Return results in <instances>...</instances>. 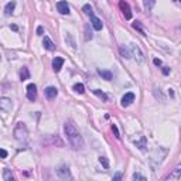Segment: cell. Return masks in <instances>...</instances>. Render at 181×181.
Wrapping results in <instances>:
<instances>
[{"label":"cell","instance_id":"obj_28","mask_svg":"<svg viewBox=\"0 0 181 181\" xmlns=\"http://www.w3.org/2000/svg\"><path fill=\"white\" fill-rule=\"evenodd\" d=\"M132 178L133 180H140V181H146V177H143V175H140L139 173H134L133 175H132Z\"/></svg>","mask_w":181,"mask_h":181},{"label":"cell","instance_id":"obj_17","mask_svg":"<svg viewBox=\"0 0 181 181\" xmlns=\"http://www.w3.org/2000/svg\"><path fill=\"white\" fill-rule=\"evenodd\" d=\"M30 78V71H28V68L27 67H23L20 69V79L21 81H26Z\"/></svg>","mask_w":181,"mask_h":181},{"label":"cell","instance_id":"obj_29","mask_svg":"<svg viewBox=\"0 0 181 181\" xmlns=\"http://www.w3.org/2000/svg\"><path fill=\"white\" fill-rule=\"evenodd\" d=\"M112 130H113V133H115V136H116V139L120 137V134H119V130H117L116 124H112Z\"/></svg>","mask_w":181,"mask_h":181},{"label":"cell","instance_id":"obj_7","mask_svg":"<svg viewBox=\"0 0 181 181\" xmlns=\"http://www.w3.org/2000/svg\"><path fill=\"white\" fill-rule=\"evenodd\" d=\"M27 99L31 102H34L37 99V86L34 84H28L27 85Z\"/></svg>","mask_w":181,"mask_h":181},{"label":"cell","instance_id":"obj_19","mask_svg":"<svg viewBox=\"0 0 181 181\" xmlns=\"http://www.w3.org/2000/svg\"><path fill=\"white\" fill-rule=\"evenodd\" d=\"M143 3H144V9L147 11H150V10H153V7H154L156 0H143Z\"/></svg>","mask_w":181,"mask_h":181},{"label":"cell","instance_id":"obj_37","mask_svg":"<svg viewBox=\"0 0 181 181\" xmlns=\"http://www.w3.org/2000/svg\"><path fill=\"white\" fill-rule=\"evenodd\" d=\"M174 2H178V0H174Z\"/></svg>","mask_w":181,"mask_h":181},{"label":"cell","instance_id":"obj_13","mask_svg":"<svg viewBox=\"0 0 181 181\" xmlns=\"http://www.w3.org/2000/svg\"><path fill=\"white\" fill-rule=\"evenodd\" d=\"M58 95V89L54 86H48L45 88V96L48 98V99H54V98Z\"/></svg>","mask_w":181,"mask_h":181},{"label":"cell","instance_id":"obj_14","mask_svg":"<svg viewBox=\"0 0 181 181\" xmlns=\"http://www.w3.org/2000/svg\"><path fill=\"white\" fill-rule=\"evenodd\" d=\"M43 45H44V48H45V50H48V51H54V50H55V45H54V43L51 41L50 37H44Z\"/></svg>","mask_w":181,"mask_h":181},{"label":"cell","instance_id":"obj_32","mask_svg":"<svg viewBox=\"0 0 181 181\" xmlns=\"http://www.w3.org/2000/svg\"><path fill=\"white\" fill-rule=\"evenodd\" d=\"M163 74H164V75L170 74V68H168V67H163Z\"/></svg>","mask_w":181,"mask_h":181},{"label":"cell","instance_id":"obj_5","mask_svg":"<svg viewBox=\"0 0 181 181\" xmlns=\"http://www.w3.org/2000/svg\"><path fill=\"white\" fill-rule=\"evenodd\" d=\"M57 175L61 178V180H71V173H69V168L67 166H61V167L57 168Z\"/></svg>","mask_w":181,"mask_h":181},{"label":"cell","instance_id":"obj_26","mask_svg":"<svg viewBox=\"0 0 181 181\" xmlns=\"http://www.w3.org/2000/svg\"><path fill=\"white\" fill-rule=\"evenodd\" d=\"M3 178L6 181H11V180H13V174H11V171L6 168V170H4V173H3Z\"/></svg>","mask_w":181,"mask_h":181},{"label":"cell","instance_id":"obj_35","mask_svg":"<svg viewBox=\"0 0 181 181\" xmlns=\"http://www.w3.org/2000/svg\"><path fill=\"white\" fill-rule=\"evenodd\" d=\"M153 62H154V65H161V61L158 60V58H156V60L153 61Z\"/></svg>","mask_w":181,"mask_h":181},{"label":"cell","instance_id":"obj_22","mask_svg":"<svg viewBox=\"0 0 181 181\" xmlns=\"http://www.w3.org/2000/svg\"><path fill=\"white\" fill-rule=\"evenodd\" d=\"M65 41H67V43L69 44V45H71L72 48H75V47H77V43H75L74 37H72V34H69V33H68V34H67V37H65Z\"/></svg>","mask_w":181,"mask_h":181},{"label":"cell","instance_id":"obj_9","mask_svg":"<svg viewBox=\"0 0 181 181\" xmlns=\"http://www.w3.org/2000/svg\"><path fill=\"white\" fill-rule=\"evenodd\" d=\"M133 143L137 146L140 150H146V147H147V140H146V137L144 136H139L137 139H133Z\"/></svg>","mask_w":181,"mask_h":181},{"label":"cell","instance_id":"obj_16","mask_svg":"<svg viewBox=\"0 0 181 181\" xmlns=\"http://www.w3.org/2000/svg\"><path fill=\"white\" fill-rule=\"evenodd\" d=\"M119 53H120V55H122L123 58H126V60H130V58H132L130 51H129L128 48L124 47V45H120V47H119Z\"/></svg>","mask_w":181,"mask_h":181},{"label":"cell","instance_id":"obj_15","mask_svg":"<svg viewBox=\"0 0 181 181\" xmlns=\"http://www.w3.org/2000/svg\"><path fill=\"white\" fill-rule=\"evenodd\" d=\"M14 7H16V2H14V0L9 2V3L6 4V7H4V14H6V16H11V13L14 11Z\"/></svg>","mask_w":181,"mask_h":181},{"label":"cell","instance_id":"obj_34","mask_svg":"<svg viewBox=\"0 0 181 181\" xmlns=\"http://www.w3.org/2000/svg\"><path fill=\"white\" fill-rule=\"evenodd\" d=\"M120 178H122V174H120V173H117V174L113 177V180H120Z\"/></svg>","mask_w":181,"mask_h":181},{"label":"cell","instance_id":"obj_36","mask_svg":"<svg viewBox=\"0 0 181 181\" xmlns=\"http://www.w3.org/2000/svg\"><path fill=\"white\" fill-rule=\"evenodd\" d=\"M10 28H11V30H14V31H17V30H19V27H17L16 24H13V26H10Z\"/></svg>","mask_w":181,"mask_h":181},{"label":"cell","instance_id":"obj_20","mask_svg":"<svg viewBox=\"0 0 181 181\" xmlns=\"http://www.w3.org/2000/svg\"><path fill=\"white\" fill-rule=\"evenodd\" d=\"M85 40H92V31H90V24H85Z\"/></svg>","mask_w":181,"mask_h":181},{"label":"cell","instance_id":"obj_12","mask_svg":"<svg viewBox=\"0 0 181 181\" xmlns=\"http://www.w3.org/2000/svg\"><path fill=\"white\" fill-rule=\"evenodd\" d=\"M62 65H64V60H62L61 57H55L53 60V68H54L55 72H60L61 68H62Z\"/></svg>","mask_w":181,"mask_h":181},{"label":"cell","instance_id":"obj_11","mask_svg":"<svg viewBox=\"0 0 181 181\" xmlns=\"http://www.w3.org/2000/svg\"><path fill=\"white\" fill-rule=\"evenodd\" d=\"M90 26L94 27L95 30H102V27H103V23H102L101 19H98V17L95 16H90Z\"/></svg>","mask_w":181,"mask_h":181},{"label":"cell","instance_id":"obj_23","mask_svg":"<svg viewBox=\"0 0 181 181\" xmlns=\"http://www.w3.org/2000/svg\"><path fill=\"white\" fill-rule=\"evenodd\" d=\"M82 11H84L86 16H94V11H92V7H90V4H85L84 7H82Z\"/></svg>","mask_w":181,"mask_h":181},{"label":"cell","instance_id":"obj_1","mask_svg":"<svg viewBox=\"0 0 181 181\" xmlns=\"http://www.w3.org/2000/svg\"><path fill=\"white\" fill-rule=\"evenodd\" d=\"M64 132H65V136H67V139H68V143L72 146V149L79 150V149L84 147V139L81 136L79 130L77 129V126L74 124V122H65Z\"/></svg>","mask_w":181,"mask_h":181},{"label":"cell","instance_id":"obj_2","mask_svg":"<svg viewBox=\"0 0 181 181\" xmlns=\"http://www.w3.org/2000/svg\"><path fill=\"white\" fill-rule=\"evenodd\" d=\"M14 137L20 143H26L28 140V129H27V126L23 122H19L16 124V128H14Z\"/></svg>","mask_w":181,"mask_h":181},{"label":"cell","instance_id":"obj_24","mask_svg":"<svg viewBox=\"0 0 181 181\" xmlns=\"http://www.w3.org/2000/svg\"><path fill=\"white\" fill-rule=\"evenodd\" d=\"M167 180H180V167H177L174 170V173L167 178Z\"/></svg>","mask_w":181,"mask_h":181},{"label":"cell","instance_id":"obj_30","mask_svg":"<svg viewBox=\"0 0 181 181\" xmlns=\"http://www.w3.org/2000/svg\"><path fill=\"white\" fill-rule=\"evenodd\" d=\"M133 27H134V28H137L140 33H143V28H141V26H140V21H134V23H133Z\"/></svg>","mask_w":181,"mask_h":181},{"label":"cell","instance_id":"obj_10","mask_svg":"<svg viewBox=\"0 0 181 181\" xmlns=\"http://www.w3.org/2000/svg\"><path fill=\"white\" fill-rule=\"evenodd\" d=\"M57 10L60 11L61 14H69V6H68L67 2L61 0V2L57 3Z\"/></svg>","mask_w":181,"mask_h":181},{"label":"cell","instance_id":"obj_8","mask_svg":"<svg viewBox=\"0 0 181 181\" xmlns=\"http://www.w3.org/2000/svg\"><path fill=\"white\" fill-rule=\"evenodd\" d=\"M120 102H122V106L123 107H128L129 105H132L134 102V94L133 92H128V94H124Z\"/></svg>","mask_w":181,"mask_h":181},{"label":"cell","instance_id":"obj_25","mask_svg":"<svg viewBox=\"0 0 181 181\" xmlns=\"http://www.w3.org/2000/svg\"><path fill=\"white\" fill-rule=\"evenodd\" d=\"M94 94L96 95V96H99V98H101V99H103V101H107V96H106V94H105V92H102L101 89H95V90H94Z\"/></svg>","mask_w":181,"mask_h":181},{"label":"cell","instance_id":"obj_3","mask_svg":"<svg viewBox=\"0 0 181 181\" xmlns=\"http://www.w3.org/2000/svg\"><path fill=\"white\" fill-rule=\"evenodd\" d=\"M130 54H132V57L136 58V61L137 62H143L144 61V55L143 53H141V50L136 45V44H130Z\"/></svg>","mask_w":181,"mask_h":181},{"label":"cell","instance_id":"obj_21","mask_svg":"<svg viewBox=\"0 0 181 181\" xmlns=\"http://www.w3.org/2000/svg\"><path fill=\"white\" fill-rule=\"evenodd\" d=\"M72 89H74L75 92H77V94H84V92H85V86H84V84H79V82H78V84H75L74 86H72Z\"/></svg>","mask_w":181,"mask_h":181},{"label":"cell","instance_id":"obj_18","mask_svg":"<svg viewBox=\"0 0 181 181\" xmlns=\"http://www.w3.org/2000/svg\"><path fill=\"white\" fill-rule=\"evenodd\" d=\"M98 72H99V75H101V77L103 78V79H106V81H111V79H112V77H113L111 71H106V69H99Z\"/></svg>","mask_w":181,"mask_h":181},{"label":"cell","instance_id":"obj_4","mask_svg":"<svg viewBox=\"0 0 181 181\" xmlns=\"http://www.w3.org/2000/svg\"><path fill=\"white\" fill-rule=\"evenodd\" d=\"M13 109V102H11L10 98H0V111L2 112H10Z\"/></svg>","mask_w":181,"mask_h":181},{"label":"cell","instance_id":"obj_6","mask_svg":"<svg viewBox=\"0 0 181 181\" xmlns=\"http://www.w3.org/2000/svg\"><path fill=\"white\" fill-rule=\"evenodd\" d=\"M119 7H120V10H122V13H123V16H124V19L126 20H130L132 19V10H130V6H129L124 0H120L119 2Z\"/></svg>","mask_w":181,"mask_h":181},{"label":"cell","instance_id":"obj_27","mask_svg":"<svg viewBox=\"0 0 181 181\" xmlns=\"http://www.w3.org/2000/svg\"><path fill=\"white\" fill-rule=\"evenodd\" d=\"M99 163H101V164L103 166V168H109V161H107V158H106V157L101 156V157H99Z\"/></svg>","mask_w":181,"mask_h":181},{"label":"cell","instance_id":"obj_33","mask_svg":"<svg viewBox=\"0 0 181 181\" xmlns=\"http://www.w3.org/2000/svg\"><path fill=\"white\" fill-rule=\"evenodd\" d=\"M43 33H44V30H43V27H38V28H37V34H38V36H43Z\"/></svg>","mask_w":181,"mask_h":181},{"label":"cell","instance_id":"obj_31","mask_svg":"<svg viewBox=\"0 0 181 181\" xmlns=\"http://www.w3.org/2000/svg\"><path fill=\"white\" fill-rule=\"evenodd\" d=\"M0 157L2 158H6L7 157V151L4 149H0Z\"/></svg>","mask_w":181,"mask_h":181}]
</instances>
